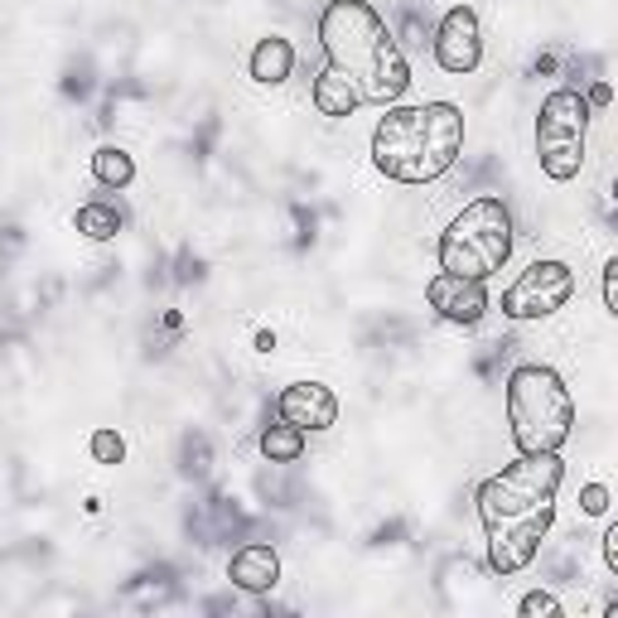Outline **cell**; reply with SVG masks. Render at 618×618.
<instances>
[{
  "label": "cell",
  "mask_w": 618,
  "mask_h": 618,
  "mask_svg": "<svg viewBox=\"0 0 618 618\" xmlns=\"http://www.w3.org/2000/svg\"><path fill=\"white\" fill-rule=\"evenodd\" d=\"M565 483L561 450L517 454L503 474L483 478L478 488V522L488 536V570L493 575H522L556 522V493Z\"/></svg>",
  "instance_id": "obj_1"
},
{
  "label": "cell",
  "mask_w": 618,
  "mask_h": 618,
  "mask_svg": "<svg viewBox=\"0 0 618 618\" xmlns=\"http://www.w3.org/2000/svg\"><path fill=\"white\" fill-rule=\"evenodd\" d=\"M319 44L334 73H343L372 107H392L411 88L406 49L392 39V25L368 0H329L319 10Z\"/></svg>",
  "instance_id": "obj_2"
},
{
  "label": "cell",
  "mask_w": 618,
  "mask_h": 618,
  "mask_svg": "<svg viewBox=\"0 0 618 618\" xmlns=\"http://www.w3.org/2000/svg\"><path fill=\"white\" fill-rule=\"evenodd\" d=\"M387 116L372 131V165L396 184H435L464 155V112L454 102L382 107Z\"/></svg>",
  "instance_id": "obj_3"
},
{
  "label": "cell",
  "mask_w": 618,
  "mask_h": 618,
  "mask_svg": "<svg viewBox=\"0 0 618 618\" xmlns=\"http://www.w3.org/2000/svg\"><path fill=\"white\" fill-rule=\"evenodd\" d=\"M508 425L517 454L565 450L575 435V401L561 372L546 363H517L508 372Z\"/></svg>",
  "instance_id": "obj_4"
},
{
  "label": "cell",
  "mask_w": 618,
  "mask_h": 618,
  "mask_svg": "<svg viewBox=\"0 0 618 618\" xmlns=\"http://www.w3.org/2000/svg\"><path fill=\"white\" fill-rule=\"evenodd\" d=\"M517 228H512V208L498 194H483L464 203L440 232V271L469 276V281H488L508 266Z\"/></svg>",
  "instance_id": "obj_5"
},
{
  "label": "cell",
  "mask_w": 618,
  "mask_h": 618,
  "mask_svg": "<svg viewBox=\"0 0 618 618\" xmlns=\"http://www.w3.org/2000/svg\"><path fill=\"white\" fill-rule=\"evenodd\" d=\"M590 102L580 88H556L536 112V160L541 174L556 184L580 179L585 170V136H590Z\"/></svg>",
  "instance_id": "obj_6"
},
{
  "label": "cell",
  "mask_w": 618,
  "mask_h": 618,
  "mask_svg": "<svg viewBox=\"0 0 618 618\" xmlns=\"http://www.w3.org/2000/svg\"><path fill=\"white\" fill-rule=\"evenodd\" d=\"M575 295V271L565 261H532L503 290V314L517 324L527 319H551L556 310H565V300Z\"/></svg>",
  "instance_id": "obj_7"
},
{
  "label": "cell",
  "mask_w": 618,
  "mask_h": 618,
  "mask_svg": "<svg viewBox=\"0 0 618 618\" xmlns=\"http://www.w3.org/2000/svg\"><path fill=\"white\" fill-rule=\"evenodd\" d=\"M430 54L435 63L454 78H469L478 63H483V30H478V15L474 5H450L440 15L435 34H430Z\"/></svg>",
  "instance_id": "obj_8"
},
{
  "label": "cell",
  "mask_w": 618,
  "mask_h": 618,
  "mask_svg": "<svg viewBox=\"0 0 618 618\" xmlns=\"http://www.w3.org/2000/svg\"><path fill=\"white\" fill-rule=\"evenodd\" d=\"M425 305L440 314V319H450V324H478L488 314V290L483 281H469V276H454V271H435L430 276V285H425Z\"/></svg>",
  "instance_id": "obj_9"
},
{
  "label": "cell",
  "mask_w": 618,
  "mask_h": 618,
  "mask_svg": "<svg viewBox=\"0 0 618 618\" xmlns=\"http://www.w3.org/2000/svg\"><path fill=\"white\" fill-rule=\"evenodd\" d=\"M276 416L290 425L310 430H329L338 421V396L324 387V382H290V387L276 396Z\"/></svg>",
  "instance_id": "obj_10"
},
{
  "label": "cell",
  "mask_w": 618,
  "mask_h": 618,
  "mask_svg": "<svg viewBox=\"0 0 618 618\" xmlns=\"http://www.w3.org/2000/svg\"><path fill=\"white\" fill-rule=\"evenodd\" d=\"M228 580L242 594H271L281 585V556H276V546H266V541L237 546L228 561Z\"/></svg>",
  "instance_id": "obj_11"
},
{
  "label": "cell",
  "mask_w": 618,
  "mask_h": 618,
  "mask_svg": "<svg viewBox=\"0 0 618 618\" xmlns=\"http://www.w3.org/2000/svg\"><path fill=\"white\" fill-rule=\"evenodd\" d=\"M247 73H252V83H261V88H281L285 78L295 73V44L281 39V34L256 39V49L247 58Z\"/></svg>",
  "instance_id": "obj_12"
},
{
  "label": "cell",
  "mask_w": 618,
  "mask_h": 618,
  "mask_svg": "<svg viewBox=\"0 0 618 618\" xmlns=\"http://www.w3.org/2000/svg\"><path fill=\"white\" fill-rule=\"evenodd\" d=\"M314 112L329 116V121H343V116H353L358 107H363V97L353 92V83H348L343 73H334V68H324L319 78H314Z\"/></svg>",
  "instance_id": "obj_13"
},
{
  "label": "cell",
  "mask_w": 618,
  "mask_h": 618,
  "mask_svg": "<svg viewBox=\"0 0 618 618\" xmlns=\"http://www.w3.org/2000/svg\"><path fill=\"white\" fill-rule=\"evenodd\" d=\"M261 454L271 469H290V464L305 459V430L276 416V421H266V430H261Z\"/></svg>",
  "instance_id": "obj_14"
},
{
  "label": "cell",
  "mask_w": 618,
  "mask_h": 618,
  "mask_svg": "<svg viewBox=\"0 0 618 618\" xmlns=\"http://www.w3.org/2000/svg\"><path fill=\"white\" fill-rule=\"evenodd\" d=\"M174 594H179V575H174L170 565L145 570V575H136L131 585H126V599H131L136 609H160V604H170Z\"/></svg>",
  "instance_id": "obj_15"
},
{
  "label": "cell",
  "mask_w": 618,
  "mask_h": 618,
  "mask_svg": "<svg viewBox=\"0 0 618 618\" xmlns=\"http://www.w3.org/2000/svg\"><path fill=\"white\" fill-rule=\"evenodd\" d=\"M92 179H97L102 189H131V184H136V160H131V150H121V145H97V155H92Z\"/></svg>",
  "instance_id": "obj_16"
},
{
  "label": "cell",
  "mask_w": 618,
  "mask_h": 618,
  "mask_svg": "<svg viewBox=\"0 0 618 618\" xmlns=\"http://www.w3.org/2000/svg\"><path fill=\"white\" fill-rule=\"evenodd\" d=\"M73 228L83 232V237H92V242H112L116 232H121V208L102 203V198H97V203H83L73 213Z\"/></svg>",
  "instance_id": "obj_17"
},
{
  "label": "cell",
  "mask_w": 618,
  "mask_h": 618,
  "mask_svg": "<svg viewBox=\"0 0 618 618\" xmlns=\"http://www.w3.org/2000/svg\"><path fill=\"white\" fill-rule=\"evenodd\" d=\"M179 474L189 478V483H203V478L213 474V445H208L203 430H189V435L179 440Z\"/></svg>",
  "instance_id": "obj_18"
},
{
  "label": "cell",
  "mask_w": 618,
  "mask_h": 618,
  "mask_svg": "<svg viewBox=\"0 0 618 618\" xmlns=\"http://www.w3.org/2000/svg\"><path fill=\"white\" fill-rule=\"evenodd\" d=\"M392 39H396V44H411V49H425V44H430V25L421 20V10H416V5H406L401 15H396Z\"/></svg>",
  "instance_id": "obj_19"
},
{
  "label": "cell",
  "mask_w": 618,
  "mask_h": 618,
  "mask_svg": "<svg viewBox=\"0 0 618 618\" xmlns=\"http://www.w3.org/2000/svg\"><path fill=\"white\" fill-rule=\"evenodd\" d=\"M92 92H97V73H92V63H88V58H78V63H68V68H63V97L88 102Z\"/></svg>",
  "instance_id": "obj_20"
},
{
  "label": "cell",
  "mask_w": 618,
  "mask_h": 618,
  "mask_svg": "<svg viewBox=\"0 0 618 618\" xmlns=\"http://www.w3.org/2000/svg\"><path fill=\"white\" fill-rule=\"evenodd\" d=\"M517 614L522 618H561V599L551 590H532L517 599Z\"/></svg>",
  "instance_id": "obj_21"
},
{
  "label": "cell",
  "mask_w": 618,
  "mask_h": 618,
  "mask_svg": "<svg viewBox=\"0 0 618 618\" xmlns=\"http://www.w3.org/2000/svg\"><path fill=\"white\" fill-rule=\"evenodd\" d=\"M92 459L97 464H121L126 459V440L116 435V430H97V435H92Z\"/></svg>",
  "instance_id": "obj_22"
},
{
  "label": "cell",
  "mask_w": 618,
  "mask_h": 618,
  "mask_svg": "<svg viewBox=\"0 0 618 618\" xmlns=\"http://www.w3.org/2000/svg\"><path fill=\"white\" fill-rule=\"evenodd\" d=\"M194 281H203V261L194 252H179L174 256V285H194Z\"/></svg>",
  "instance_id": "obj_23"
},
{
  "label": "cell",
  "mask_w": 618,
  "mask_h": 618,
  "mask_svg": "<svg viewBox=\"0 0 618 618\" xmlns=\"http://www.w3.org/2000/svg\"><path fill=\"white\" fill-rule=\"evenodd\" d=\"M580 503H585L590 517H604V512H609V483H590L585 493H580Z\"/></svg>",
  "instance_id": "obj_24"
},
{
  "label": "cell",
  "mask_w": 618,
  "mask_h": 618,
  "mask_svg": "<svg viewBox=\"0 0 618 618\" xmlns=\"http://www.w3.org/2000/svg\"><path fill=\"white\" fill-rule=\"evenodd\" d=\"M604 310L618 314V261L604 266Z\"/></svg>",
  "instance_id": "obj_25"
},
{
  "label": "cell",
  "mask_w": 618,
  "mask_h": 618,
  "mask_svg": "<svg viewBox=\"0 0 618 618\" xmlns=\"http://www.w3.org/2000/svg\"><path fill=\"white\" fill-rule=\"evenodd\" d=\"M604 565H609V575H618V522L604 527Z\"/></svg>",
  "instance_id": "obj_26"
},
{
  "label": "cell",
  "mask_w": 618,
  "mask_h": 618,
  "mask_svg": "<svg viewBox=\"0 0 618 618\" xmlns=\"http://www.w3.org/2000/svg\"><path fill=\"white\" fill-rule=\"evenodd\" d=\"M25 252V232L20 228H0V256H20Z\"/></svg>",
  "instance_id": "obj_27"
},
{
  "label": "cell",
  "mask_w": 618,
  "mask_h": 618,
  "mask_svg": "<svg viewBox=\"0 0 618 618\" xmlns=\"http://www.w3.org/2000/svg\"><path fill=\"white\" fill-rule=\"evenodd\" d=\"M585 102H590V107H609V102H614V88L604 83V78H594L590 92H585Z\"/></svg>",
  "instance_id": "obj_28"
}]
</instances>
